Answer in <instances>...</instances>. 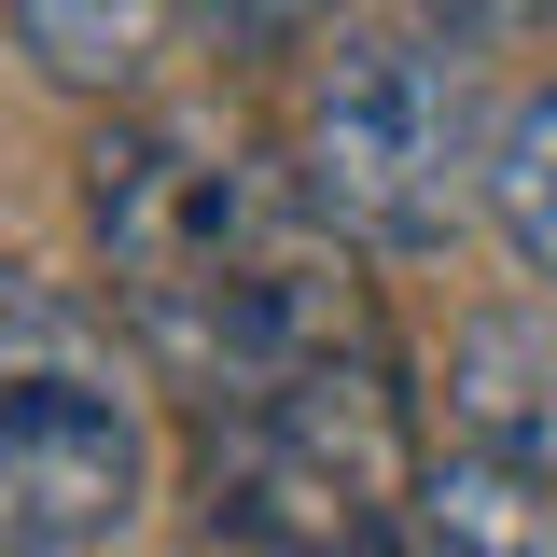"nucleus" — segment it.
I'll return each mask as SVG.
<instances>
[{
  "label": "nucleus",
  "instance_id": "f257e3e1",
  "mask_svg": "<svg viewBox=\"0 0 557 557\" xmlns=\"http://www.w3.org/2000/svg\"><path fill=\"white\" fill-rule=\"evenodd\" d=\"M487 153H502V126L474 112V70L432 28H335L321 42L293 168H307V209L335 237H362V251H446L460 209L487 196Z\"/></svg>",
  "mask_w": 557,
  "mask_h": 557
},
{
  "label": "nucleus",
  "instance_id": "f03ea898",
  "mask_svg": "<svg viewBox=\"0 0 557 557\" xmlns=\"http://www.w3.org/2000/svg\"><path fill=\"white\" fill-rule=\"evenodd\" d=\"M139 376L70 278L0 251V557H84L139 516Z\"/></svg>",
  "mask_w": 557,
  "mask_h": 557
},
{
  "label": "nucleus",
  "instance_id": "7ed1b4c3",
  "mask_svg": "<svg viewBox=\"0 0 557 557\" xmlns=\"http://www.w3.org/2000/svg\"><path fill=\"white\" fill-rule=\"evenodd\" d=\"M418 557H557V474L530 446H446L418 474Z\"/></svg>",
  "mask_w": 557,
  "mask_h": 557
},
{
  "label": "nucleus",
  "instance_id": "20e7f679",
  "mask_svg": "<svg viewBox=\"0 0 557 557\" xmlns=\"http://www.w3.org/2000/svg\"><path fill=\"white\" fill-rule=\"evenodd\" d=\"M487 223L516 237V265L557 278V84H530L502 112V153H487Z\"/></svg>",
  "mask_w": 557,
  "mask_h": 557
},
{
  "label": "nucleus",
  "instance_id": "39448f33",
  "mask_svg": "<svg viewBox=\"0 0 557 557\" xmlns=\"http://www.w3.org/2000/svg\"><path fill=\"white\" fill-rule=\"evenodd\" d=\"M14 42L57 70V84H126V70L153 57V14H70V0H28Z\"/></svg>",
  "mask_w": 557,
  "mask_h": 557
}]
</instances>
